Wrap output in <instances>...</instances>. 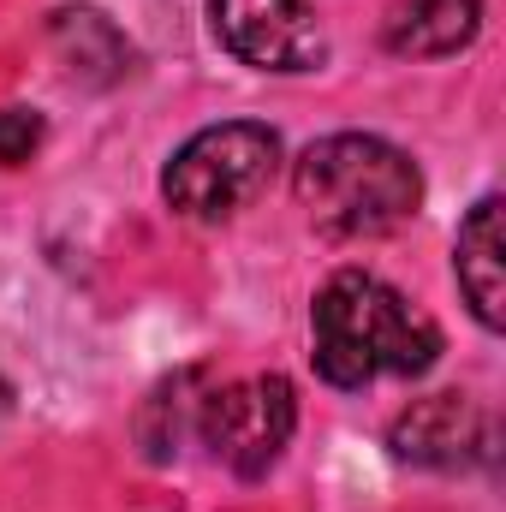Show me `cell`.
<instances>
[{"label":"cell","mask_w":506,"mask_h":512,"mask_svg":"<svg viewBox=\"0 0 506 512\" xmlns=\"http://www.w3.org/2000/svg\"><path fill=\"white\" fill-rule=\"evenodd\" d=\"M387 447L423 471H471L495 459V417L471 393H429L393 417Z\"/></svg>","instance_id":"8992f818"},{"label":"cell","mask_w":506,"mask_h":512,"mask_svg":"<svg viewBox=\"0 0 506 512\" xmlns=\"http://www.w3.org/2000/svg\"><path fill=\"white\" fill-rule=\"evenodd\" d=\"M0 417H6V382H0Z\"/></svg>","instance_id":"8fae6325"},{"label":"cell","mask_w":506,"mask_h":512,"mask_svg":"<svg viewBox=\"0 0 506 512\" xmlns=\"http://www.w3.org/2000/svg\"><path fill=\"white\" fill-rule=\"evenodd\" d=\"M292 197L328 239H381L417 215L423 173L399 143L376 131H334L298 155Z\"/></svg>","instance_id":"7a4b0ae2"},{"label":"cell","mask_w":506,"mask_h":512,"mask_svg":"<svg viewBox=\"0 0 506 512\" xmlns=\"http://www.w3.org/2000/svg\"><path fill=\"white\" fill-rule=\"evenodd\" d=\"M280 173V137L256 120H221L185 137L161 173V197L185 221H233Z\"/></svg>","instance_id":"3957f363"},{"label":"cell","mask_w":506,"mask_h":512,"mask_svg":"<svg viewBox=\"0 0 506 512\" xmlns=\"http://www.w3.org/2000/svg\"><path fill=\"white\" fill-rule=\"evenodd\" d=\"M54 48L72 78L84 84H120L131 72V42L96 12V6H66L54 12Z\"/></svg>","instance_id":"9c48e42d"},{"label":"cell","mask_w":506,"mask_h":512,"mask_svg":"<svg viewBox=\"0 0 506 512\" xmlns=\"http://www.w3.org/2000/svg\"><path fill=\"white\" fill-rule=\"evenodd\" d=\"M477 30H483V0H393L381 36L399 60H447L471 48Z\"/></svg>","instance_id":"ba28073f"},{"label":"cell","mask_w":506,"mask_h":512,"mask_svg":"<svg viewBox=\"0 0 506 512\" xmlns=\"http://www.w3.org/2000/svg\"><path fill=\"white\" fill-rule=\"evenodd\" d=\"M453 274H459V292H465L471 316H477L489 334H501V322H506L501 197H483V203L465 215V227H459V239H453Z\"/></svg>","instance_id":"52a82bcc"},{"label":"cell","mask_w":506,"mask_h":512,"mask_svg":"<svg viewBox=\"0 0 506 512\" xmlns=\"http://www.w3.org/2000/svg\"><path fill=\"white\" fill-rule=\"evenodd\" d=\"M310 334H316V376L328 387H358L381 376H423L441 358V328L381 274L340 268L316 304H310Z\"/></svg>","instance_id":"6da1fadb"},{"label":"cell","mask_w":506,"mask_h":512,"mask_svg":"<svg viewBox=\"0 0 506 512\" xmlns=\"http://www.w3.org/2000/svg\"><path fill=\"white\" fill-rule=\"evenodd\" d=\"M42 149V114L36 108H0V167H18Z\"/></svg>","instance_id":"30bf717a"},{"label":"cell","mask_w":506,"mask_h":512,"mask_svg":"<svg viewBox=\"0 0 506 512\" xmlns=\"http://www.w3.org/2000/svg\"><path fill=\"white\" fill-rule=\"evenodd\" d=\"M215 42L256 72H316L328 60V36L310 0H209Z\"/></svg>","instance_id":"5b68a950"},{"label":"cell","mask_w":506,"mask_h":512,"mask_svg":"<svg viewBox=\"0 0 506 512\" xmlns=\"http://www.w3.org/2000/svg\"><path fill=\"white\" fill-rule=\"evenodd\" d=\"M197 435L233 477H268L298 429V393L286 376H245L197 399Z\"/></svg>","instance_id":"277c9868"}]
</instances>
